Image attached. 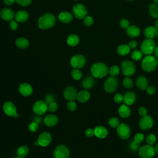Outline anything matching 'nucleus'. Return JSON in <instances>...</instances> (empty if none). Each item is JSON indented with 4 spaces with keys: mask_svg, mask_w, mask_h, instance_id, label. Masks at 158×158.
<instances>
[{
    "mask_svg": "<svg viewBox=\"0 0 158 158\" xmlns=\"http://www.w3.org/2000/svg\"><path fill=\"white\" fill-rule=\"evenodd\" d=\"M90 98V93L86 90H82L78 93L77 99L80 102H86Z\"/></svg>",
    "mask_w": 158,
    "mask_h": 158,
    "instance_id": "393cba45",
    "label": "nucleus"
},
{
    "mask_svg": "<svg viewBox=\"0 0 158 158\" xmlns=\"http://www.w3.org/2000/svg\"><path fill=\"white\" fill-rule=\"evenodd\" d=\"M121 70L125 76L131 77L135 73L136 67L133 62L125 60L121 64Z\"/></svg>",
    "mask_w": 158,
    "mask_h": 158,
    "instance_id": "20e7f679",
    "label": "nucleus"
},
{
    "mask_svg": "<svg viewBox=\"0 0 158 158\" xmlns=\"http://www.w3.org/2000/svg\"><path fill=\"white\" fill-rule=\"evenodd\" d=\"M15 18L19 22H24L28 19V13L25 10H19L15 15Z\"/></svg>",
    "mask_w": 158,
    "mask_h": 158,
    "instance_id": "bb28decb",
    "label": "nucleus"
},
{
    "mask_svg": "<svg viewBox=\"0 0 158 158\" xmlns=\"http://www.w3.org/2000/svg\"><path fill=\"white\" fill-rule=\"evenodd\" d=\"M136 100L135 93L133 91H127L123 96V102L124 104L130 106L133 104Z\"/></svg>",
    "mask_w": 158,
    "mask_h": 158,
    "instance_id": "4be33fe9",
    "label": "nucleus"
},
{
    "mask_svg": "<svg viewBox=\"0 0 158 158\" xmlns=\"http://www.w3.org/2000/svg\"><path fill=\"white\" fill-rule=\"evenodd\" d=\"M128 1H133V0H128Z\"/></svg>",
    "mask_w": 158,
    "mask_h": 158,
    "instance_id": "338daca9",
    "label": "nucleus"
},
{
    "mask_svg": "<svg viewBox=\"0 0 158 158\" xmlns=\"http://www.w3.org/2000/svg\"><path fill=\"white\" fill-rule=\"evenodd\" d=\"M28 152H29V148L27 146H25V145H23V146H21L20 147H19L17 151V156L23 157L27 156Z\"/></svg>",
    "mask_w": 158,
    "mask_h": 158,
    "instance_id": "72a5a7b5",
    "label": "nucleus"
},
{
    "mask_svg": "<svg viewBox=\"0 0 158 158\" xmlns=\"http://www.w3.org/2000/svg\"><path fill=\"white\" fill-rule=\"evenodd\" d=\"M94 22V20H93V19L91 17V16H86L85 18H84V20H83V23L84 24L87 26V27H89L91 25H93Z\"/></svg>",
    "mask_w": 158,
    "mask_h": 158,
    "instance_id": "a18cd8bd",
    "label": "nucleus"
},
{
    "mask_svg": "<svg viewBox=\"0 0 158 158\" xmlns=\"http://www.w3.org/2000/svg\"><path fill=\"white\" fill-rule=\"evenodd\" d=\"M118 81L114 77H111L108 78L104 85V89L106 92L109 93H112L115 91L117 88Z\"/></svg>",
    "mask_w": 158,
    "mask_h": 158,
    "instance_id": "9b49d317",
    "label": "nucleus"
},
{
    "mask_svg": "<svg viewBox=\"0 0 158 158\" xmlns=\"http://www.w3.org/2000/svg\"><path fill=\"white\" fill-rule=\"evenodd\" d=\"M56 22L55 17L51 14H45L38 19V27L43 30L49 29L54 26Z\"/></svg>",
    "mask_w": 158,
    "mask_h": 158,
    "instance_id": "f03ea898",
    "label": "nucleus"
},
{
    "mask_svg": "<svg viewBox=\"0 0 158 158\" xmlns=\"http://www.w3.org/2000/svg\"><path fill=\"white\" fill-rule=\"evenodd\" d=\"M157 65H158V59H157Z\"/></svg>",
    "mask_w": 158,
    "mask_h": 158,
    "instance_id": "69168bd1",
    "label": "nucleus"
},
{
    "mask_svg": "<svg viewBox=\"0 0 158 158\" xmlns=\"http://www.w3.org/2000/svg\"><path fill=\"white\" fill-rule=\"evenodd\" d=\"M149 12L153 18H158V5L156 3L151 4L149 6Z\"/></svg>",
    "mask_w": 158,
    "mask_h": 158,
    "instance_id": "473e14b6",
    "label": "nucleus"
},
{
    "mask_svg": "<svg viewBox=\"0 0 158 158\" xmlns=\"http://www.w3.org/2000/svg\"><path fill=\"white\" fill-rule=\"evenodd\" d=\"M94 135L100 139H103L105 138L107 135H108V131L103 126H97L94 128Z\"/></svg>",
    "mask_w": 158,
    "mask_h": 158,
    "instance_id": "412c9836",
    "label": "nucleus"
},
{
    "mask_svg": "<svg viewBox=\"0 0 158 158\" xmlns=\"http://www.w3.org/2000/svg\"><path fill=\"white\" fill-rule=\"evenodd\" d=\"M154 54H155V56L158 58V46H157V47L155 48V49H154Z\"/></svg>",
    "mask_w": 158,
    "mask_h": 158,
    "instance_id": "bf43d9fd",
    "label": "nucleus"
},
{
    "mask_svg": "<svg viewBox=\"0 0 158 158\" xmlns=\"http://www.w3.org/2000/svg\"><path fill=\"white\" fill-rule=\"evenodd\" d=\"M137 42L135 40L131 41L129 43H128V46L130 47V49H135L137 47Z\"/></svg>",
    "mask_w": 158,
    "mask_h": 158,
    "instance_id": "6e6d98bb",
    "label": "nucleus"
},
{
    "mask_svg": "<svg viewBox=\"0 0 158 158\" xmlns=\"http://www.w3.org/2000/svg\"><path fill=\"white\" fill-rule=\"evenodd\" d=\"M14 158H24V157H20V156H16V157H14Z\"/></svg>",
    "mask_w": 158,
    "mask_h": 158,
    "instance_id": "0e129e2a",
    "label": "nucleus"
},
{
    "mask_svg": "<svg viewBox=\"0 0 158 158\" xmlns=\"http://www.w3.org/2000/svg\"><path fill=\"white\" fill-rule=\"evenodd\" d=\"M91 72L94 77L101 78L107 75L109 72V69L105 64L97 62L91 66Z\"/></svg>",
    "mask_w": 158,
    "mask_h": 158,
    "instance_id": "f257e3e1",
    "label": "nucleus"
},
{
    "mask_svg": "<svg viewBox=\"0 0 158 158\" xmlns=\"http://www.w3.org/2000/svg\"><path fill=\"white\" fill-rule=\"evenodd\" d=\"M70 152L68 148L64 145H58L53 151L54 158H69Z\"/></svg>",
    "mask_w": 158,
    "mask_h": 158,
    "instance_id": "423d86ee",
    "label": "nucleus"
},
{
    "mask_svg": "<svg viewBox=\"0 0 158 158\" xmlns=\"http://www.w3.org/2000/svg\"><path fill=\"white\" fill-rule=\"evenodd\" d=\"M15 1L18 4L22 6H29L31 2V0H15Z\"/></svg>",
    "mask_w": 158,
    "mask_h": 158,
    "instance_id": "49530a36",
    "label": "nucleus"
},
{
    "mask_svg": "<svg viewBox=\"0 0 158 158\" xmlns=\"http://www.w3.org/2000/svg\"><path fill=\"white\" fill-rule=\"evenodd\" d=\"M117 133L118 136L122 139H128L131 133L129 126L125 123H122L117 127Z\"/></svg>",
    "mask_w": 158,
    "mask_h": 158,
    "instance_id": "6e6552de",
    "label": "nucleus"
},
{
    "mask_svg": "<svg viewBox=\"0 0 158 158\" xmlns=\"http://www.w3.org/2000/svg\"><path fill=\"white\" fill-rule=\"evenodd\" d=\"M143 52L139 50H135L131 54V58L135 60H139L143 57Z\"/></svg>",
    "mask_w": 158,
    "mask_h": 158,
    "instance_id": "e433bc0d",
    "label": "nucleus"
},
{
    "mask_svg": "<svg viewBox=\"0 0 158 158\" xmlns=\"http://www.w3.org/2000/svg\"><path fill=\"white\" fill-rule=\"evenodd\" d=\"M58 117L54 114H48L44 118V124L49 127H52L58 123Z\"/></svg>",
    "mask_w": 158,
    "mask_h": 158,
    "instance_id": "6ab92c4d",
    "label": "nucleus"
},
{
    "mask_svg": "<svg viewBox=\"0 0 158 158\" xmlns=\"http://www.w3.org/2000/svg\"><path fill=\"white\" fill-rule=\"evenodd\" d=\"M73 1H78V0H73Z\"/></svg>",
    "mask_w": 158,
    "mask_h": 158,
    "instance_id": "774afa93",
    "label": "nucleus"
},
{
    "mask_svg": "<svg viewBox=\"0 0 158 158\" xmlns=\"http://www.w3.org/2000/svg\"><path fill=\"white\" fill-rule=\"evenodd\" d=\"M52 141V136L47 131H44L41 133L37 139L38 144L42 146L46 147L48 146Z\"/></svg>",
    "mask_w": 158,
    "mask_h": 158,
    "instance_id": "4468645a",
    "label": "nucleus"
},
{
    "mask_svg": "<svg viewBox=\"0 0 158 158\" xmlns=\"http://www.w3.org/2000/svg\"><path fill=\"white\" fill-rule=\"evenodd\" d=\"M77 91L73 86H68L64 91V96L65 99L69 101H74L77 99Z\"/></svg>",
    "mask_w": 158,
    "mask_h": 158,
    "instance_id": "dca6fc26",
    "label": "nucleus"
},
{
    "mask_svg": "<svg viewBox=\"0 0 158 158\" xmlns=\"http://www.w3.org/2000/svg\"><path fill=\"white\" fill-rule=\"evenodd\" d=\"M58 18L60 22L64 23H67L72 21L73 17H72V15L70 12L64 11L59 14Z\"/></svg>",
    "mask_w": 158,
    "mask_h": 158,
    "instance_id": "a878e982",
    "label": "nucleus"
},
{
    "mask_svg": "<svg viewBox=\"0 0 158 158\" xmlns=\"http://www.w3.org/2000/svg\"><path fill=\"white\" fill-rule=\"evenodd\" d=\"M14 11L9 8H4L0 12L1 17L6 21H11L15 17Z\"/></svg>",
    "mask_w": 158,
    "mask_h": 158,
    "instance_id": "a211bd4d",
    "label": "nucleus"
},
{
    "mask_svg": "<svg viewBox=\"0 0 158 158\" xmlns=\"http://www.w3.org/2000/svg\"><path fill=\"white\" fill-rule=\"evenodd\" d=\"M144 139V135L141 133H136L134 136V141L138 144L141 143Z\"/></svg>",
    "mask_w": 158,
    "mask_h": 158,
    "instance_id": "ea45409f",
    "label": "nucleus"
},
{
    "mask_svg": "<svg viewBox=\"0 0 158 158\" xmlns=\"http://www.w3.org/2000/svg\"><path fill=\"white\" fill-rule=\"evenodd\" d=\"M85 135L87 137H92L93 135H94V130L91 129V128H88L85 130Z\"/></svg>",
    "mask_w": 158,
    "mask_h": 158,
    "instance_id": "5fc2aeb1",
    "label": "nucleus"
},
{
    "mask_svg": "<svg viewBox=\"0 0 158 158\" xmlns=\"http://www.w3.org/2000/svg\"><path fill=\"white\" fill-rule=\"evenodd\" d=\"M71 75H72V78L74 79V80H79L81 78L82 76H83V74H82V72L78 69H74L72 70V72H71Z\"/></svg>",
    "mask_w": 158,
    "mask_h": 158,
    "instance_id": "f704fd0d",
    "label": "nucleus"
},
{
    "mask_svg": "<svg viewBox=\"0 0 158 158\" xmlns=\"http://www.w3.org/2000/svg\"><path fill=\"white\" fill-rule=\"evenodd\" d=\"M130 48L128 44H123L117 48V52L121 56H125L130 52Z\"/></svg>",
    "mask_w": 158,
    "mask_h": 158,
    "instance_id": "2f4dec72",
    "label": "nucleus"
},
{
    "mask_svg": "<svg viewBox=\"0 0 158 158\" xmlns=\"http://www.w3.org/2000/svg\"><path fill=\"white\" fill-rule=\"evenodd\" d=\"M109 124L110 127L113 128H117L120 123H119V120L117 118L112 117L109 120Z\"/></svg>",
    "mask_w": 158,
    "mask_h": 158,
    "instance_id": "79ce46f5",
    "label": "nucleus"
},
{
    "mask_svg": "<svg viewBox=\"0 0 158 158\" xmlns=\"http://www.w3.org/2000/svg\"><path fill=\"white\" fill-rule=\"evenodd\" d=\"M48 110V104L42 100L36 101L33 106V111L38 115H41Z\"/></svg>",
    "mask_w": 158,
    "mask_h": 158,
    "instance_id": "9d476101",
    "label": "nucleus"
},
{
    "mask_svg": "<svg viewBox=\"0 0 158 158\" xmlns=\"http://www.w3.org/2000/svg\"><path fill=\"white\" fill-rule=\"evenodd\" d=\"M14 2H15V0H4V2L7 6H11L14 3Z\"/></svg>",
    "mask_w": 158,
    "mask_h": 158,
    "instance_id": "13d9d810",
    "label": "nucleus"
},
{
    "mask_svg": "<svg viewBox=\"0 0 158 158\" xmlns=\"http://www.w3.org/2000/svg\"><path fill=\"white\" fill-rule=\"evenodd\" d=\"M120 25L122 28L127 30L130 27V22L127 19H122L120 22Z\"/></svg>",
    "mask_w": 158,
    "mask_h": 158,
    "instance_id": "de8ad7c7",
    "label": "nucleus"
},
{
    "mask_svg": "<svg viewBox=\"0 0 158 158\" xmlns=\"http://www.w3.org/2000/svg\"><path fill=\"white\" fill-rule=\"evenodd\" d=\"M155 153L154 148L149 144L141 146L138 151L139 156L141 158H152L155 156Z\"/></svg>",
    "mask_w": 158,
    "mask_h": 158,
    "instance_id": "0eeeda50",
    "label": "nucleus"
},
{
    "mask_svg": "<svg viewBox=\"0 0 158 158\" xmlns=\"http://www.w3.org/2000/svg\"><path fill=\"white\" fill-rule=\"evenodd\" d=\"M154 124V120L151 116L146 115L142 117L139 122V127L143 130H147L150 129Z\"/></svg>",
    "mask_w": 158,
    "mask_h": 158,
    "instance_id": "ddd939ff",
    "label": "nucleus"
},
{
    "mask_svg": "<svg viewBox=\"0 0 158 158\" xmlns=\"http://www.w3.org/2000/svg\"><path fill=\"white\" fill-rule=\"evenodd\" d=\"M58 109V104L55 101L50 102L48 104V110L51 112H56Z\"/></svg>",
    "mask_w": 158,
    "mask_h": 158,
    "instance_id": "58836bf2",
    "label": "nucleus"
},
{
    "mask_svg": "<svg viewBox=\"0 0 158 158\" xmlns=\"http://www.w3.org/2000/svg\"><path fill=\"white\" fill-rule=\"evenodd\" d=\"M154 2V3H156V4H157L158 3V0H152Z\"/></svg>",
    "mask_w": 158,
    "mask_h": 158,
    "instance_id": "e2e57ef3",
    "label": "nucleus"
},
{
    "mask_svg": "<svg viewBox=\"0 0 158 158\" xmlns=\"http://www.w3.org/2000/svg\"><path fill=\"white\" fill-rule=\"evenodd\" d=\"M138 113L141 116H145L147 115V110L144 107H140L138 109Z\"/></svg>",
    "mask_w": 158,
    "mask_h": 158,
    "instance_id": "864d4df0",
    "label": "nucleus"
},
{
    "mask_svg": "<svg viewBox=\"0 0 158 158\" xmlns=\"http://www.w3.org/2000/svg\"><path fill=\"white\" fill-rule=\"evenodd\" d=\"M15 45L20 49H25L29 46V41L25 38H19L15 41Z\"/></svg>",
    "mask_w": 158,
    "mask_h": 158,
    "instance_id": "c85d7f7f",
    "label": "nucleus"
},
{
    "mask_svg": "<svg viewBox=\"0 0 158 158\" xmlns=\"http://www.w3.org/2000/svg\"><path fill=\"white\" fill-rule=\"evenodd\" d=\"M67 109L71 111V112H73V111H75L77 107V103L73 101H69L67 104Z\"/></svg>",
    "mask_w": 158,
    "mask_h": 158,
    "instance_id": "37998d69",
    "label": "nucleus"
},
{
    "mask_svg": "<svg viewBox=\"0 0 158 158\" xmlns=\"http://www.w3.org/2000/svg\"><path fill=\"white\" fill-rule=\"evenodd\" d=\"M28 129L31 132H35L38 129V123L36 122H32L28 125Z\"/></svg>",
    "mask_w": 158,
    "mask_h": 158,
    "instance_id": "c03bdc74",
    "label": "nucleus"
},
{
    "mask_svg": "<svg viewBox=\"0 0 158 158\" xmlns=\"http://www.w3.org/2000/svg\"><path fill=\"white\" fill-rule=\"evenodd\" d=\"M156 45L153 40L147 38L144 40L141 45V51L144 55H149L152 54L155 49Z\"/></svg>",
    "mask_w": 158,
    "mask_h": 158,
    "instance_id": "39448f33",
    "label": "nucleus"
},
{
    "mask_svg": "<svg viewBox=\"0 0 158 158\" xmlns=\"http://www.w3.org/2000/svg\"><path fill=\"white\" fill-rule=\"evenodd\" d=\"M55 101V98L53 94H47L45 97V102L48 104L50 102H52L53 101Z\"/></svg>",
    "mask_w": 158,
    "mask_h": 158,
    "instance_id": "3c124183",
    "label": "nucleus"
},
{
    "mask_svg": "<svg viewBox=\"0 0 158 158\" xmlns=\"http://www.w3.org/2000/svg\"><path fill=\"white\" fill-rule=\"evenodd\" d=\"M2 109L5 114L9 117H14L17 113L15 106L10 101L4 102L2 106Z\"/></svg>",
    "mask_w": 158,
    "mask_h": 158,
    "instance_id": "2eb2a0df",
    "label": "nucleus"
},
{
    "mask_svg": "<svg viewBox=\"0 0 158 158\" xmlns=\"http://www.w3.org/2000/svg\"><path fill=\"white\" fill-rule=\"evenodd\" d=\"M19 91L23 96H29L33 93V88L30 84L23 83L19 85Z\"/></svg>",
    "mask_w": 158,
    "mask_h": 158,
    "instance_id": "f3484780",
    "label": "nucleus"
},
{
    "mask_svg": "<svg viewBox=\"0 0 158 158\" xmlns=\"http://www.w3.org/2000/svg\"><path fill=\"white\" fill-rule=\"evenodd\" d=\"M154 149H155V151L156 152H157L158 154V144H157L155 147H154Z\"/></svg>",
    "mask_w": 158,
    "mask_h": 158,
    "instance_id": "052dcab7",
    "label": "nucleus"
},
{
    "mask_svg": "<svg viewBox=\"0 0 158 158\" xmlns=\"http://www.w3.org/2000/svg\"><path fill=\"white\" fill-rule=\"evenodd\" d=\"M114 100L116 103L120 104L123 101V96L122 94L117 93L114 96Z\"/></svg>",
    "mask_w": 158,
    "mask_h": 158,
    "instance_id": "09e8293b",
    "label": "nucleus"
},
{
    "mask_svg": "<svg viewBox=\"0 0 158 158\" xmlns=\"http://www.w3.org/2000/svg\"><path fill=\"white\" fill-rule=\"evenodd\" d=\"M118 112L120 116L122 118L128 117L131 113L130 109L128 107L127 105H125V104H123L121 106H120V107L118 108Z\"/></svg>",
    "mask_w": 158,
    "mask_h": 158,
    "instance_id": "cd10ccee",
    "label": "nucleus"
},
{
    "mask_svg": "<svg viewBox=\"0 0 158 158\" xmlns=\"http://www.w3.org/2000/svg\"><path fill=\"white\" fill-rule=\"evenodd\" d=\"M138 143H135L134 141L130 143V148L133 151H136L138 148Z\"/></svg>",
    "mask_w": 158,
    "mask_h": 158,
    "instance_id": "4d7b16f0",
    "label": "nucleus"
},
{
    "mask_svg": "<svg viewBox=\"0 0 158 158\" xmlns=\"http://www.w3.org/2000/svg\"><path fill=\"white\" fill-rule=\"evenodd\" d=\"M157 65V59L155 57L150 55L146 56L143 59L141 63L143 69L147 72H150L154 70Z\"/></svg>",
    "mask_w": 158,
    "mask_h": 158,
    "instance_id": "7ed1b4c3",
    "label": "nucleus"
},
{
    "mask_svg": "<svg viewBox=\"0 0 158 158\" xmlns=\"http://www.w3.org/2000/svg\"><path fill=\"white\" fill-rule=\"evenodd\" d=\"M155 27H156L157 28H158V20H157L156 21V22H155Z\"/></svg>",
    "mask_w": 158,
    "mask_h": 158,
    "instance_id": "680f3d73",
    "label": "nucleus"
},
{
    "mask_svg": "<svg viewBox=\"0 0 158 158\" xmlns=\"http://www.w3.org/2000/svg\"><path fill=\"white\" fill-rule=\"evenodd\" d=\"M144 35L147 38L152 39L158 35V28L155 26H149L144 29Z\"/></svg>",
    "mask_w": 158,
    "mask_h": 158,
    "instance_id": "aec40b11",
    "label": "nucleus"
},
{
    "mask_svg": "<svg viewBox=\"0 0 158 158\" xmlns=\"http://www.w3.org/2000/svg\"><path fill=\"white\" fill-rule=\"evenodd\" d=\"M120 70L118 66L117 65H112V67H110V69H109V73L112 77H115L116 75H117L119 73Z\"/></svg>",
    "mask_w": 158,
    "mask_h": 158,
    "instance_id": "a19ab883",
    "label": "nucleus"
},
{
    "mask_svg": "<svg viewBox=\"0 0 158 158\" xmlns=\"http://www.w3.org/2000/svg\"><path fill=\"white\" fill-rule=\"evenodd\" d=\"M86 64L85 57L81 54H76L70 59V65L74 69H81Z\"/></svg>",
    "mask_w": 158,
    "mask_h": 158,
    "instance_id": "1a4fd4ad",
    "label": "nucleus"
},
{
    "mask_svg": "<svg viewBox=\"0 0 158 158\" xmlns=\"http://www.w3.org/2000/svg\"><path fill=\"white\" fill-rule=\"evenodd\" d=\"M94 83V80L93 77H87L85 78L82 81V85L83 87L85 89H89L91 88Z\"/></svg>",
    "mask_w": 158,
    "mask_h": 158,
    "instance_id": "7c9ffc66",
    "label": "nucleus"
},
{
    "mask_svg": "<svg viewBox=\"0 0 158 158\" xmlns=\"http://www.w3.org/2000/svg\"><path fill=\"white\" fill-rule=\"evenodd\" d=\"M73 14L76 18L82 19L86 16L87 10L84 5L81 4H76L73 7Z\"/></svg>",
    "mask_w": 158,
    "mask_h": 158,
    "instance_id": "f8f14e48",
    "label": "nucleus"
},
{
    "mask_svg": "<svg viewBox=\"0 0 158 158\" xmlns=\"http://www.w3.org/2000/svg\"><path fill=\"white\" fill-rule=\"evenodd\" d=\"M136 84L138 88L141 90H144L148 86V81L147 78L144 76H139L136 78Z\"/></svg>",
    "mask_w": 158,
    "mask_h": 158,
    "instance_id": "b1692460",
    "label": "nucleus"
},
{
    "mask_svg": "<svg viewBox=\"0 0 158 158\" xmlns=\"http://www.w3.org/2000/svg\"><path fill=\"white\" fill-rule=\"evenodd\" d=\"M79 43V38L75 34L70 35L67 38V44L70 46H75Z\"/></svg>",
    "mask_w": 158,
    "mask_h": 158,
    "instance_id": "c756f323",
    "label": "nucleus"
},
{
    "mask_svg": "<svg viewBox=\"0 0 158 158\" xmlns=\"http://www.w3.org/2000/svg\"><path fill=\"white\" fill-rule=\"evenodd\" d=\"M9 26L12 30H16L18 28V24H17V22L14 20H12L11 21H10Z\"/></svg>",
    "mask_w": 158,
    "mask_h": 158,
    "instance_id": "603ef678",
    "label": "nucleus"
},
{
    "mask_svg": "<svg viewBox=\"0 0 158 158\" xmlns=\"http://www.w3.org/2000/svg\"><path fill=\"white\" fill-rule=\"evenodd\" d=\"M123 85L125 86V88L127 89L132 88L133 86V82L132 79L128 77H125L123 80Z\"/></svg>",
    "mask_w": 158,
    "mask_h": 158,
    "instance_id": "4c0bfd02",
    "label": "nucleus"
},
{
    "mask_svg": "<svg viewBox=\"0 0 158 158\" xmlns=\"http://www.w3.org/2000/svg\"><path fill=\"white\" fill-rule=\"evenodd\" d=\"M146 89V93L149 95H153L156 92V89L153 86H149L147 87Z\"/></svg>",
    "mask_w": 158,
    "mask_h": 158,
    "instance_id": "8fccbe9b",
    "label": "nucleus"
},
{
    "mask_svg": "<svg viewBox=\"0 0 158 158\" xmlns=\"http://www.w3.org/2000/svg\"><path fill=\"white\" fill-rule=\"evenodd\" d=\"M141 33L140 28L136 25L130 26L127 29V34L130 38H136L139 36Z\"/></svg>",
    "mask_w": 158,
    "mask_h": 158,
    "instance_id": "5701e85b",
    "label": "nucleus"
},
{
    "mask_svg": "<svg viewBox=\"0 0 158 158\" xmlns=\"http://www.w3.org/2000/svg\"><path fill=\"white\" fill-rule=\"evenodd\" d=\"M146 141L148 144L152 146L156 142V137L154 134H149L146 138Z\"/></svg>",
    "mask_w": 158,
    "mask_h": 158,
    "instance_id": "c9c22d12",
    "label": "nucleus"
}]
</instances>
